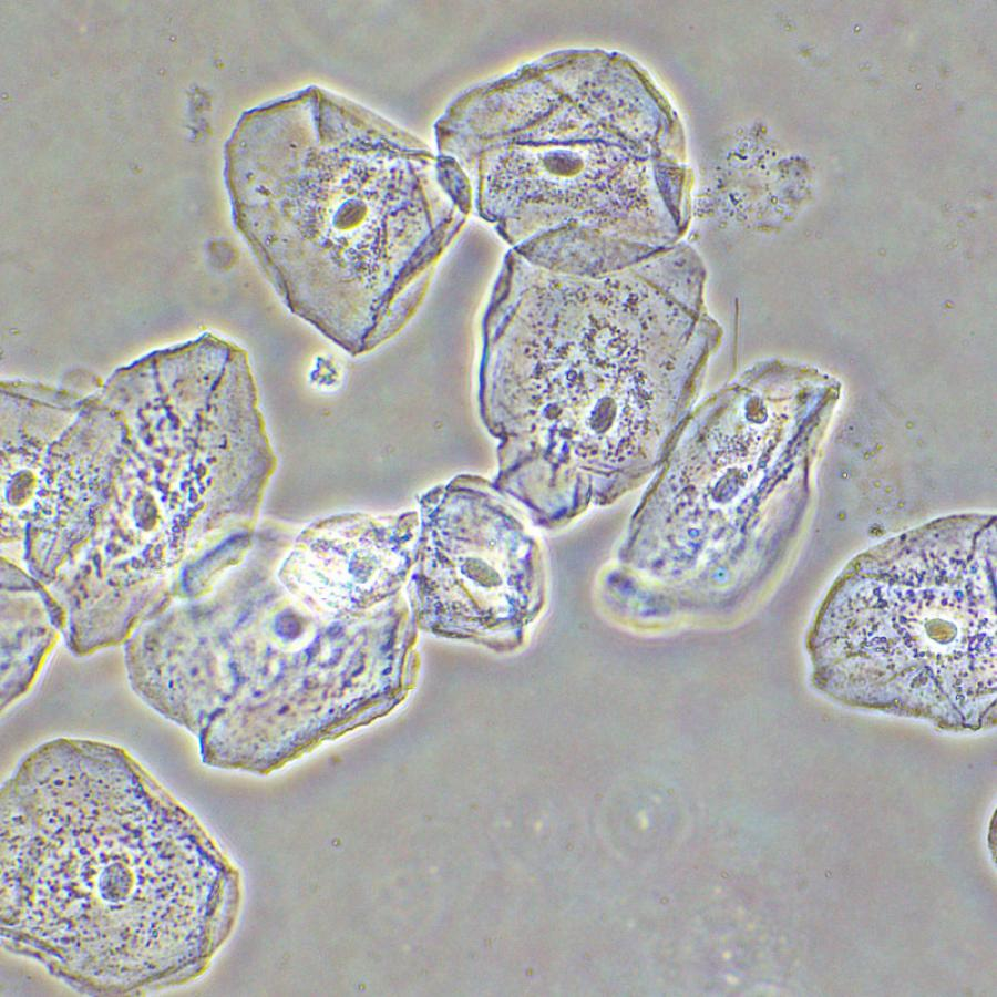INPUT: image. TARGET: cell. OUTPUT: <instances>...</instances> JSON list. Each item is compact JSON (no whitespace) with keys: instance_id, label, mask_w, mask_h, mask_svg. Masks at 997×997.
Masks as SVG:
<instances>
[{"instance_id":"obj_1","label":"cell","mask_w":997,"mask_h":997,"mask_svg":"<svg viewBox=\"0 0 997 997\" xmlns=\"http://www.w3.org/2000/svg\"><path fill=\"white\" fill-rule=\"evenodd\" d=\"M1 800L2 851L19 854L2 853L3 887L20 898L3 923L37 917L19 929L23 943L43 937L37 948L63 935L50 954H72L69 970L81 954L82 976L90 962L136 986L171 977L182 884L171 796L123 750L80 740L20 769Z\"/></svg>"},{"instance_id":"obj_2","label":"cell","mask_w":997,"mask_h":997,"mask_svg":"<svg viewBox=\"0 0 997 997\" xmlns=\"http://www.w3.org/2000/svg\"><path fill=\"white\" fill-rule=\"evenodd\" d=\"M927 530L863 558L816 623L818 686L844 703L944 729L996 722L994 535Z\"/></svg>"},{"instance_id":"obj_3","label":"cell","mask_w":997,"mask_h":997,"mask_svg":"<svg viewBox=\"0 0 997 997\" xmlns=\"http://www.w3.org/2000/svg\"><path fill=\"white\" fill-rule=\"evenodd\" d=\"M370 135L352 153L349 142L343 153L341 144L304 145L289 163L296 171L287 166L267 185L277 192L261 198L279 217L269 234L286 235L267 257L288 244L267 266L295 244L268 268L281 270L276 280L287 276L289 287L296 278L299 288L306 277L301 288L350 295L360 326L395 329L419 307L471 201L444 158L438 165L400 133Z\"/></svg>"}]
</instances>
